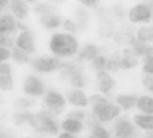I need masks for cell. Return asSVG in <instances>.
Listing matches in <instances>:
<instances>
[{"mask_svg":"<svg viewBox=\"0 0 153 138\" xmlns=\"http://www.w3.org/2000/svg\"><path fill=\"white\" fill-rule=\"evenodd\" d=\"M88 102L90 116L100 124L109 126L123 114L114 101L99 93L88 95Z\"/></svg>","mask_w":153,"mask_h":138,"instance_id":"6da1fadb","label":"cell"},{"mask_svg":"<svg viewBox=\"0 0 153 138\" xmlns=\"http://www.w3.org/2000/svg\"><path fill=\"white\" fill-rule=\"evenodd\" d=\"M59 72L60 79L66 82L70 87L83 89L87 85V74L82 62L78 59L62 61Z\"/></svg>","mask_w":153,"mask_h":138,"instance_id":"7a4b0ae2","label":"cell"},{"mask_svg":"<svg viewBox=\"0 0 153 138\" xmlns=\"http://www.w3.org/2000/svg\"><path fill=\"white\" fill-rule=\"evenodd\" d=\"M50 49L58 58H70L78 51L77 40L72 34L57 33L54 34L50 42Z\"/></svg>","mask_w":153,"mask_h":138,"instance_id":"3957f363","label":"cell"},{"mask_svg":"<svg viewBox=\"0 0 153 138\" xmlns=\"http://www.w3.org/2000/svg\"><path fill=\"white\" fill-rule=\"evenodd\" d=\"M35 112L37 121L33 131L35 134L45 138L56 137L60 131L59 118L41 107L35 111Z\"/></svg>","mask_w":153,"mask_h":138,"instance_id":"277c9868","label":"cell"},{"mask_svg":"<svg viewBox=\"0 0 153 138\" xmlns=\"http://www.w3.org/2000/svg\"><path fill=\"white\" fill-rule=\"evenodd\" d=\"M41 100V107L55 117H61L68 110V105L62 92L54 89H47Z\"/></svg>","mask_w":153,"mask_h":138,"instance_id":"5b68a950","label":"cell"},{"mask_svg":"<svg viewBox=\"0 0 153 138\" xmlns=\"http://www.w3.org/2000/svg\"><path fill=\"white\" fill-rule=\"evenodd\" d=\"M112 138H140L142 132L134 125L131 117L121 114L109 126Z\"/></svg>","mask_w":153,"mask_h":138,"instance_id":"8992f818","label":"cell"},{"mask_svg":"<svg viewBox=\"0 0 153 138\" xmlns=\"http://www.w3.org/2000/svg\"><path fill=\"white\" fill-rule=\"evenodd\" d=\"M18 20L8 11L0 14V47L11 49L18 32Z\"/></svg>","mask_w":153,"mask_h":138,"instance_id":"52a82bcc","label":"cell"},{"mask_svg":"<svg viewBox=\"0 0 153 138\" xmlns=\"http://www.w3.org/2000/svg\"><path fill=\"white\" fill-rule=\"evenodd\" d=\"M21 87L23 95L36 101L40 100L48 89L43 80L34 74H27L23 78Z\"/></svg>","mask_w":153,"mask_h":138,"instance_id":"ba28073f","label":"cell"},{"mask_svg":"<svg viewBox=\"0 0 153 138\" xmlns=\"http://www.w3.org/2000/svg\"><path fill=\"white\" fill-rule=\"evenodd\" d=\"M62 64V61L54 56L42 55L32 58L30 65L37 73L48 74L59 70Z\"/></svg>","mask_w":153,"mask_h":138,"instance_id":"9c48e42d","label":"cell"},{"mask_svg":"<svg viewBox=\"0 0 153 138\" xmlns=\"http://www.w3.org/2000/svg\"><path fill=\"white\" fill-rule=\"evenodd\" d=\"M10 121L16 128L27 127L33 131L37 125L34 110H14L10 115Z\"/></svg>","mask_w":153,"mask_h":138,"instance_id":"30bf717a","label":"cell"},{"mask_svg":"<svg viewBox=\"0 0 153 138\" xmlns=\"http://www.w3.org/2000/svg\"><path fill=\"white\" fill-rule=\"evenodd\" d=\"M60 120V131L79 135L87 131V121L66 114H64Z\"/></svg>","mask_w":153,"mask_h":138,"instance_id":"8fae6325","label":"cell"},{"mask_svg":"<svg viewBox=\"0 0 153 138\" xmlns=\"http://www.w3.org/2000/svg\"><path fill=\"white\" fill-rule=\"evenodd\" d=\"M68 106L72 108H88V96L82 89L69 87L65 92Z\"/></svg>","mask_w":153,"mask_h":138,"instance_id":"7c38bea8","label":"cell"},{"mask_svg":"<svg viewBox=\"0 0 153 138\" xmlns=\"http://www.w3.org/2000/svg\"><path fill=\"white\" fill-rule=\"evenodd\" d=\"M14 46L30 55L33 54L36 50L33 33L29 29L23 31H19L14 38Z\"/></svg>","mask_w":153,"mask_h":138,"instance_id":"4fadbf2b","label":"cell"},{"mask_svg":"<svg viewBox=\"0 0 153 138\" xmlns=\"http://www.w3.org/2000/svg\"><path fill=\"white\" fill-rule=\"evenodd\" d=\"M15 87V77L13 65L10 62L0 64V91L8 93Z\"/></svg>","mask_w":153,"mask_h":138,"instance_id":"5bb4252c","label":"cell"},{"mask_svg":"<svg viewBox=\"0 0 153 138\" xmlns=\"http://www.w3.org/2000/svg\"><path fill=\"white\" fill-rule=\"evenodd\" d=\"M98 93L109 98L115 87V81L106 71L97 72L96 77Z\"/></svg>","mask_w":153,"mask_h":138,"instance_id":"9a60e30c","label":"cell"},{"mask_svg":"<svg viewBox=\"0 0 153 138\" xmlns=\"http://www.w3.org/2000/svg\"><path fill=\"white\" fill-rule=\"evenodd\" d=\"M152 16V6L146 4H138L133 7L129 12V17L131 21L148 22Z\"/></svg>","mask_w":153,"mask_h":138,"instance_id":"2e32d148","label":"cell"},{"mask_svg":"<svg viewBox=\"0 0 153 138\" xmlns=\"http://www.w3.org/2000/svg\"><path fill=\"white\" fill-rule=\"evenodd\" d=\"M8 11L16 20L23 21L27 18L29 14V8L25 0H9Z\"/></svg>","mask_w":153,"mask_h":138,"instance_id":"e0dca14e","label":"cell"},{"mask_svg":"<svg viewBox=\"0 0 153 138\" xmlns=\"http://www.w3.org/2000/svg\"><path fill=\"white\" fill-rule=\"evenodd\" d=\"M137 97L138 95L133 93H121L115 96L114 102L122 112H128L135 109Z\"/></svg>","mask_w":153,"mask_h":138,"instance_id":"ac0fdd59","label":"cell"},{"mask_svg":"<svg viewBox=\"0 0 153 138\" xmlns=\"http://www.w3.org/2000/svg\"><path fill=\"white\" fill-rule=\"evenodd\" d=\"M132 122L135 127L141 132L153 130L152 115L136 112L131 117Z\"/></svg>","mask_w":153,"mask_h":138,"instance_id":"d6986e66","label":"cell"},{"mask_svg":"<svg viewBox=\"0 0 153 138\" xmlns=\"http://www.w3.org/2000/svg\"><path fill=\"white\" fill-rule=\"evenodd\" d=\"M118 63L120 70H128L136 67L139 61L130 49H125L121 55L118 54Z\"/></svg>","mask_w":153,"mask_h":138,"instance_id":"ffe728a7","label":"cell"},{"mask_svg":"<svg viewBox=\"0 0 153 138\" xmlns=\"http://www.w3.org/2000/svg\"><path fill=\"white\" fill-rule=\"evenodd\" d=\"M138 112L153 114V98L152 94L147 93L139 95L137 99L136 108Z\"/></svg>","mask_w":153,"mask_h":138,"instance_id":"44dd1931","label":"cell"},{"mask_svg":"<svg viewBox=\"0 0 153 138\" xmlns=\"http://www.w3.org/2000/svg\"><path fill=\"white\" fill-rule=\"evenodd\" d=\"M100 54L101 53L99 48L92 44H87L78 52L76 59L81 62L91 61Z\"/></svg>","mask_w":153,"mask_h":138,"instance_id":"7402d4cb","label":"cell"},{"mask_svg":"<svg viewBox=\"0 0 153 138\" xmlns=\"http://www.w3.org/2000/svg\"><path fill=\"white\" fill-rule=\"evenodd\" d=\"M130 44L131 45L130 49L136 57H143L153 53V49L151 46L148 45L146 42H142L137 39L133 38Z\"/></svg>","mask_w":153,"mask_h":138,"instance_id":"603a6c76","label":"cell"},{"mask_svg":"<svg viewBox=\"0 0 153 138\" xmlns=\"http://www.w3.org/2000/svg\"><path fill=\"white\" fill-rule=\"evenodd\" d=\"M38 101L30 98L24 95L16 98L13 102V106L14 110H33L37 105Z\"/></svg>","mask_w":153,"mask_h":138,"instance_id":"cb8c5ba5","label":"cell"},{"mask_svg":"<svg viewBox=\"0 0 153 138\" xmlns=\"http://www.w3.org/2000/svg\"><path fill=\"white\" fill-rule=\"evenodd\" d=\"M32 58L25 51L13 46L11 49V59L13 63L19 65L30 64Z\"/></svg>","mask_w":153,"mask_h":138,"instance_id":"d4e9b609","label":"cell"},{"mask_svg":"<svg viewBox=\"0 0 153 138\" xmlns=\"http://www.w3.org/2000/svg\"><path fill=\"white\" fill-rule=\"evenodd\" d=\"M39 21L44 27L51 29L59 26L61 23V18L54 11L40 15Z\"/></svg>","mask_w":153,"mask_h":138,"instance_id":"484cf974","label":"cell"},{"mask_svg":"<svg viewBox=\"0 0 153 138\" xmlns=\"http://www.w3.org/2000/svg\"><path fill=\"white\" fill-rule=\"evenodd\" d=\"M137 39L145 42H152L153 40V29L152 27H142L137 31Z\"/></svg>","mask_w":153,"mask_h":138,"instance_id":"4316f807","label":"cell"},{"mask_svg":"<svg viewBox=\"0 0 153 138\" xmlns=\"http://www.w3.org/2000/svg\"><path fill=\"white\" fill-rule=\"evenodd\" d=\"M108 58L103 55L100 54L91 61L92 68L97 72L106 71V66Z\"/></svg>","mask_w":153,"mask_h":138,"instance_id":"83f0119b","label":"cell"},{"mask_svg":"<svg viewBox=\"0 0 153 138\" xmlns=\"http://www.w3.org/2000/svg\"><path fill=\"white\" fill-rule=\"evenodd\" d=\"M106 70L108 73H117L119 71V63H118V54H116L110 58H108Z\"/></svg>","mask_w":153,"mask_h":138,"instance_id":"f1b7e54d","label":"cell"},{"mask_svg":"<svg viewBox=\"0 0 153 138\" xmlns=\"http://www.w3.org/2000/svg\"><path fill=\"white\" fill-rule=\"evenodd\" d=\"M142 71L145 74L152 75L153 74V56L149 54L143 57V64Z\"/></svg>","mask_w":153,"mask_h":138,"instance_id":"f546056e","label":"cell"},{"mask_svg":"<svg viewBox=\"0 0 153 138\" xmlns=\"http://www.w3.org/2000/svg\"><path fill=\"white\" fill-rule=\"evenodd\" d=\"M14 128L0 123V138H17Z\"/></svg>","mask_w":153,"mask_h":138,"instance_id":"4dcf8cb0","label":"cell"},{"mask_svg":"<svg viewBox=\"0 0 153 138\" xmlns=\"http://www.w3.org/2000/svg\"><path fill=\"white\" fill-rule=\"evenodd\" d=\"M35 11L39 15H42L49 12H54L55 11V9L53 6L49 4H41L37 5L35 7Z\"/></svg>","mask_w":153,"mask_h":138,"instance_id":"1f68e13d","label":"cell"},{"mask_svg":"<svg viewBox=\"0 0 153 138\" xmlns=\"http://www.w3.org/2000/svg\"><path fill=\"white\" fill-rule=\"evenodd\" d=\"M142 84L144 87L146 89V90L150 93H152L153 91V77L152 75L145 74V76L143 77L142 80Z\"/></svg>","mask_w":153,"mask_h":138,"instance_id":"d6a6232c","label":"cell"},{"mask_svg":"<svg viewBox=\"0 0 153 138\" xmlns=\"http://www.w3.org/2000/svg\"><path fill=\"white\" fill-rule=\"evenodd\" d=\"M11 59V49L0 47V64L10 62Z\"/></svg>","mask_w":153,"mask_h":138,"instance_id":"836d02e7","label":"cell"},{"mask_svg":"<svg viewBox=\"0 0 153 138\" xmlns=\"http://www.w3.org/2000/svg\"><path fill=\"white\" fill-rule=\"evenodd\" d=\"M63 27L65 30L72 33H75L76 31V26L75 24L70 20H66L63 22Z\"/></svg>","mask_w":153,"mask_h":138,"instance_id":"e575fe53","label":"cell"},{"mask_svg":"<svg viewBox=\"0 0 153 138\" xmlns=\"http://www.w3.org/2000/svg\"><path fill=\"white\" fill-rule=\"evenodd\" d=\"M56 138H79L78 135L71 134L63 131H60L56 136Z\"/></svg>","mask_w":153,"mask_h":138,"instance_id":"d590c367","label":"cell"},{"mask_svg":"<svg viewBox=\"0 0 153 138\" xmlns=\"http://www.w3.org/2000/svg\"><path fill=\"white\" fill-rule=\"evenodd\" d=\"M84 5L89 7H95L100 0H78Z\"/></svg>","mask_w":153,"mask_h":138,"instance_id":"8d00e7d4","label":"cell"},{"mask_svg":"<svg viewBox=\"0 0 153 138\" xmlns=\"http://www.w3.org/2000/svg\"><path fill=\"white\" fill-rule=\"evenodd\" d=\"M9 0H0V14L8 11Z\"/></svg>","mask_w":153,"mask_h":138,"instance_id":"74e56055","label":"cell"},{"mask_svg":"<svg viewBox=\"0 0 153 138\" xmlns=\"http://www.w3.org/2000/svg\"><path fill=\"white\" fill-rule=\"evenodd\" d=\"M140 138H153V130L142 132Z\"/></svg>","mask_w":153,"mask_h":138,"instance_id":"f35d334b","label":"cell"},{"mask_svg":"<svg viewBox=\"0 0 153 138\" xmlns=\"http://www.w3.org/2000/svg\"><path fill=\"white\" fill-rule=\"evenodd\" d=\"M2 93L0 91V105L2 104V102H3V97H2Z\"/></svg>","mask_w":153,"mask_h":138,"instance_id":"ab89813d","label":"cell"},{"mask_svg":"<svg viewBox=\"0 0 153 138\" xmlns=\"http://www.w3.org/2000/svg\"><path fill=\"white\" fill-rule=\"evenodd\" d=\"M145 1L147 2L146 4H148V5H149L152 6V0H145Z\"/></svg>","mask_w":153,"mask_h":138,"instance_id":"60d3db41","label":"cell"},{"mask_svg":"<svg viewBox=\"0 0 153 138\" xmlns=\"http://www.w3.org/2000/svg\"><path fill=\"white\" fill-rule=\"evenodd\" d=\"M24 138H45V137H41V136H39V137H32V136H26V137H25Z\"/></svg>","mask_w":153,"mask_h":138,"instance_id":"b9f144b4","label":"cell"},{"mask_svg":"<svg viewBox=\"0 0 153 138\" xmlns=\"http://www.w3.org/2000/svg\"><path fill=\"white\" fill-rule=\"evenodd\" d=\"M26 2L27 1V2H33V1H35V0H25Z\"/></svg>","mask_w":153,"mask_h":138,"instance_id":"7bdbcfd3","label":"cell"},{"mask_svg":"<svg viewBox=\"0 0 153 138\" xmlns=\"http://www.w3.org/2000/svg\"><path fill=\"white\" fill-rule=\"evenodd\" d=\"M86 138H94V137H92L91 136H90V135L88 134V136H87V137H86Z\"/></svg>","mask_w":153,"mask_h":138,"instance_id":"ee69618b","label":"cell"},{"mask_svg":"<svg viewBox=\"0 0 153 138\" xmlns=\"http://www.w3.org/2000/svg\"><path fill=\"white\" fill-rule=\"evenodd\" d=\"M54 1H62L63 0H54Z\"/></svg>","mask_w":153,"mask_h":138,"instance_id":"f6af8a7d","label":"cell"}]
</instances>
